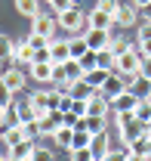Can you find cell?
<instances>
[{"mask_svg": "<svg viewBox=\"0 0 151 161\" xmlns=\"http://www.w3.org/2000/svg\"><path fill=\"white\" fill-rule=\"evenodd\" d=\"M139 65H142V53H139V47H133V50H127V53L117 56V68H114V71H120V75L133 84V80L139 78Z\"/></svg>", "mask_w": 151, "mask_h": 161, "instance_id": "obj_1", "label": "cell"}, {"mask_svg": "<svg viewBox=\"0 0 151 161\" xmlns=\"http://www.w3.org/2000/svg\"><path fill=\"white\" fill-rule=\"evenodd\" d=\"M139 140H148V133H145V121H139V118L123 121V124H120V142H123V149L136 146Z\"/></svg>", "mask_w": 151, "mask_h": 161, "instance_id": "obj_2", "label": "cell"}, {"mask_svg": "<svg viewBox=\"0 0 151 161\" xmlns=\"http://www.w3.org/2000/svg\"><path fill=\"white\" fill-rule=\"evenodd\" d=\"M56 19H59V28H62V31H68V34H77V31H80L83 25H86V16H83V13H80L77 6L65 9V13H59Z\"/></svg>", "mask_w": 151, "mask_h": 161, "instance_id": "obj_3", "label": "cell"}, {"mask_svg": "<svg viewBox=\"0 0 151 161\" xmlns=\"http://www.w3.org/2000/svg\"><path fill=\"white\" fill-rule=\"evenodd\" d=\"M123 90H130V80L123 78V75H120V71H111V75H108V80H105V84H102V90H99V93H102V96H105V99L111 102L114 96H120V93H123Z\"/></svg>", "mask_w": 151, "mask_h": 161, "instance_id": "obj_4", "label": "cell"}, {"mask_svg": "<svg viewBox=\"0 0 151 161\" xmlns=\"http://www.w3.org/2000/svg\"><path fill=\"white\" fill-rule=\"evenodd\" d=\"M80 78H83L80 59H68V62H62V65H56V80H80Z\"/></svg>", "mask_w": 151, "mask_h": 161, "instance_id": "obj_5", "label": "cell"}, {"mask_svg": "<svg viewBox=\"0 0 151 161\" xmlns=\"http://www.w3.org/2000/svg\"><path fill=\"white\" fill-rule=\"evenodd\" d=\"M86 43H90V50H105V47H111V31L108 28H86Z\"/></svg>", "mask_w": 151, "mask_h": 161, "instance_id": "obj_6", "label": "cell"}, {"mask_svg": "<svg viewBox=\"0 0 151 161\" xmlns=\"http://www.w3.org/2000/svg\"><path fill=\"white\" fill-rule=\"evenodd\" d=\"M34 31H37L40 37H46V40H53L56 37V28H59V19L56 16H34Z\"/></svg>", "mask_w": 151, "mask_h": 161, "instance_id": "obj_7", "label": "cell"}, {"mask_svg": "<svg viewBox=\"0 0 151 161\" xmlns=\"http://www.w3.org/2000/svg\"><path fill=\"white\" fill-rule=\"evenodd\" d=\"M31 78L37 80V84L56 80V65H53V62H31Z\"/></svg>", "mask_w": 151, "mask_h": 161, "instance_id": "obj_8", "label": "cell"}, {"mask_svg": "<svg viewBox=\"0 0 151 161\" xmlns=\"http://www.w3.org/2000/svg\"><path fill=\"white\" fill-rule=\"evenodd\" d=\"M86 25H90V28H108V31H111V25H117V22H114V16L108 13V9L96 6L93 13L86 16Z\"/></svg>", "mask_w": 151, "mask_h": 161, "instance_id": "obj_9", "label": "cell"}, {"mask_svg": "<svg viewBox=\"0 0 151 161\" xmlns=\"http://www.w3.org/2000/svg\"><path fill=\"white\" fill-rule=\"evenodd\" d=\"M77 127L80 130H90V133H105L108 130V118H99V115H83V118L77 121Z\"/></svg>", "mask_w": 151, "mask_h": 161, "instance_id": "obj_10", "label": "cell"}, {"mask_svg": "<svg viewBox=\"0 0 151 161\" xmlns=\"http://www.w3.org/2000/svg\"><path fill=\"white\" fill-rule=\"evenodd\" d=\"M136 102H139V96H136L133 90H123L120 96H114V99H111V108H114V115H120V112H133Z\"/></svg>", "mask_w": 151, "mask_h": 161, "instance_id": "obj_11", "label": "cell"}, {"mask_svg": "<svg viewBox=\"0 0 151 161\" xmlns=\"http://www.w3.org/2000/svg\"><path fill=\"white\" fill-rule=\"evenodd\" d=\"M90 152H93V158H96V161H105V155L111 152V146H108V130L93 136V142H90Z\"/></svg>", "mask_w": 151, "mask_h": 161, "instance_id": "obj_12", "label": "cell"}, {"mask_svg": "<svg viewBox=\"0 0 151 161\" xmlns=\"http://www.w3.org/2000/svg\"><path fill=\"white\" fill-rule=\"evenodd\" d=\"M49 53H53V65H62V62L71 59V53H68V40H59V37L49 40Z\"/></svg>", "mask_w": 151, "mask_h": 161, "instance_id": "obj_13", "label": "cell"}, {"mask_svg": "<svg viewBox=\"0 0 151 161\" xmlns=\"http://www.w3.org/2000/svg\"><path fill=\"white\" fill-rule=\"evenodd\" d=\"M0 80H3V84H6L13 93H19L22 87H25V75H22L19 68H6V71L0 75Z\"/></svg>", "mask_w": 151, "mask_h": 161, "instance_id": "obj_14", "label": "cell"}, {"mask_svg": "<svg viewBox=\"0 0 151 161\" xmlns=\"http://www.w3.org/2000/svg\"><path fill=\"white\" fill-rule=\"evenodd\" d=\"M68 53H71V59H80V56H86L90 53V43L83 34H74V37H68Z\"/></svg>", "mask_w": 151, "mask_h": 161, "instance_id": "obj_15", "label": "cell"}, {"mask_svg": "<svg viewBox=\"0 0 151 161\" xmlns=\"http://www.w3.org/2000/svg\"><path fill=\"white\" fill-rule=\"evenodd\" d=\"M34 140H22L16 149H13V155H9V161H31V155H34Z\"/></svg>", "mask_w": 151, "mask_h": 161, "instance_id": "obj_16", "label": "cell"}, {"mask_svg": "<svg viewBox=\"0 0 151 161\" xmlns=\"http://www.w3.org/2000/svg\"><path fill=\"white\" fill-rule=\"evenodd\" d=\"M16 124H22V115H19V105L13 102V105H6V108H3V115H0V130L16 127Z\"/></svg>", "mask_w": 151, "mask_h": 161, "instance_id": "obj_17", "label": "cell"}, {"mask_svg": "<svg viewBox=\"0 0 151 161\" xmlns=\"http://www.w3.org/2000/svg\"><path fill=\"white\" fill-rule=\"evenodd\" d=\"M71 140H74V127H68V124H62L56 133H53V142H56L59 149H68L71 152Z\"/></svg>", "mask_w": 151, "mask_h": 161, "instance_id": "obj_18", "label": "cell"}, {"mask_svg": "<svg viewBox=\"0 0 151 161\" xmlns=\"http://www.w3.org/2000/svg\"><path fill=\"white\" fill-rule=\"evenodd\" d=\"M22 140H28V136H25V127H22V124H16V127H6V130H3V142H6L9 149H16Z\"/></svg>", "mask_w": 151, "mask_h": 161, "instance_id": "obj_19", "label": "cell"}, {"mask_svg": "<svg viewBox=\"0 0 151 161\" xmlns=\"http://www.w3.org/2000/svg\"><path fill=\"white\" fill-rule=\"evenodd\" d=\"M96 53H99V68H105V71H114V68H117V53H114L111 47L96 50Z\"/></svg>", "mask_w": 151, "mask_h": 161, "instance_id": "obj_20", "label": "cell"}, {"mask_svg": "<svg viewBox=\"0 0 151 161\" xmlns=\"http://www.w3.org/2000/svg\"><path fill=\"white\" fill-rule=\"evenodd\" d=\"M108 75H111V71H105V68H93V71H86V75H83V80H86L93 90H102V84L108 80Z\"/></svg>", "mask_w": 151, "mask_h": 161, "instance_id": "obj_21", "label": "cell"}, {"mask_svg": "<svg viewBox=\"0 0 151 161\" xmlns=\"http://www.w3.org/2000/svg\"><path fill=\"white\" fill-rule=\"evenodd\" d=\"M16 13L34 19V16H40V0H16Z\"/></svg>", "mask_w": 151, "mask_h": 161, "instance_id": "obj_22", "label": "cell"}, {"mask_svg": "<svg viewBox=\"0 0 151 161\" xmlns=\"http://www.w3.org/2000/svg\"><path fill=\"white\" fill-rule=\"evenodd\" d=\"M13 59L16 62H34V47L28 43V40H22V43H16V53H13Z\"/></svg>", "mask_w": 151, "mask_h": 161, "instance_id": "obj_23", "label": "cell"}, {"mask_svg": "<svg viewBox=\"0 0 151 161\" xmlns=\"http://www.w3.org/2000/svg\"><path fill=\"white\" fill-rule=\"evenodd\" d=\"M68 93H71L74 99H90L96 90H93V87H90V84H86L83 78H80V80H74V84H71V90H68Z\"/></svg>", "mask_w": 151, "mask_h": 161, "instance_id": "obj_24", "label": "cell"}, {"mask_svg": "<svg viewBox=\"0 0 151 161\" xmlns=\"http://www.w3.org/2000/svg\"><path fill=\"white\" fill-rule=\"evenodd\" d=\"M117 25H123V28H133L136 25V6H120V13H117Z\"/></svg>", "mask_w": 151, "mask_h": 161, "instance_id": "obj_25", "label": "cell"}, {"mask_svg": "<svg viewBox=\"0 0 151 161\" xmlns=\"http://www.w3.org/2000/svg\"><path fill=\"white\" fill-rule=\"evenodd\" d=\"M133 115H136L139 121H148L151 118V96H139L136 108H133Z\"/></svg>", "mask_w": 151, "mask_h": 161, "instance_id": "obj_26", "label": "cell"}, {"mask_svg": "<svg viewBox=\"0 0 151 161\" xmlns=\"http://www.w3.org/2000/svg\"><path fill=\"white\" fill-rule=\"evenodd\" d=\"M13 53H16V43H13V37H6V34H0V62L13 59Z\"/></svg>", "mask_w": 151, "mask_h": 161, "instance_id": "obj_27", "label": "cell"}, {"mask_svg": "<svg viewBox=\"0 0 151 161\" xmlns=\"http://www.w3.org/2000/svg\"><path fill=\"white\" fill-rule=\"evenodd\" d=\"M22 127H25V136H28V140H37V136H40V121L37 118L22 121Z\"/></svg>", "mask_w": 151, "mask_h": 161, "instance_id": "obj_28", "label": "cell"}, {"mask_svg": "<svg viewBox=\"0 0 151 161\" xmlns=\"http://www.w3.org/2000/svg\"><path fill=\"white\" fill-rule=\"evenodd\" d=\"M28 43H31L34 50H46V47H49V40H46V37H40L37 31H31V34H28Z\"/></svg>", "mask_w": 151, "mask_h": 161, "instance_id": "obj_29", "label": "cell"}, {"mask_svg": "<svg viewBox=\"0 0 151 161\" xmlns=\"http://www.w3.org/2000/svg\"><path fill=\"white\" fill-rule=\"evenodd\" d=\"M0 102H3V105H13V102H16V93H13L3 80H0Z\"/></svg>", "mask_w": 151, "mask_h": 161, "instance_id": "obj_30", "label": "cell"}, {"mask_svg": "<svg viewBox=\"0 0 151 161\" xmlns=\"http://www.w3.org/2000/svg\"><path fill=\"white\" fill-rule=\"evenodd\" d=\"M136 43H130V40H123V37H117V40H111V50L120 56V53H127V50H133Z\"/></svg>", "mask_w": 151, "mask_h": 161, "instance_id": "obj_31", "label": "cell"}, {"mask_svg": "<svg viewBox=\"0 0 151 161\" xmlns=\"http://www.w3.org/2000/svg\"><path fill=\"white\" fill-rule=\"evenodd\" d=\"M86 108H90V99H74V102H71V112H74L77 118H83Z\"/></svg>", "mask_w": 151, "mask_h": 161, "instance_id": "obj_32", "label": "cell"}, {"mask_svg": "<svg viewBox=\"0 0 151 161\" xmlns=\"http://www.w3.org/2000/svg\"><path fill=\"white\" fill-rule=\"evenodd\" d=\"M31 161H56V155H53V149H34Z\"/></svg>", "mask_w": 151, "mask_h": 161, "instance_id": "obj_33", "label": "cell"}, {"mask_svg": "<svg viewBox=\"0 0 151 161\" xmlns=\"http://www.w3.org/2000/svg\"><path fill=\"white\" fill-rule=\"evenodd\" d=\"M99 6L108 9V13L114 16V22H117V13H120V3H117V0H99Z\"/></svg>", "mask_w": 151, "mask_h": 161, "instance_id": "obj_34", "label": "cell"}, {"mask_svg": "<svg viewBox=\"0 0 151 161\" xmlns=\"http://www.w3.org/2000/svg\"><path fill=\"white\" fill-rule=\"evenodd\" d=\"M49 6H53V13H65V9H71V6H74V0H53V3H49Z\"/></svg>", "mask_w": 151, "mask_h": 161, "instance_id": "obj_35", "label": "cell"}, {"mask_svg": "<svg viewBox=\"0 0 151 161\" xmlns=\"http://www.w3.org/2000/svg\"><path fill=\"white\" fill-rule=\"evenodd\" d=\"M90 158H93L90 149H71V161H90Z\"/></svg>", "mask_w": 151, "mask_h": 161, "instance_id": "obj_36", "label": "cell"}, {"mask_svg": "<svg viewBox=\"0 0 151 161\" xmlns=\"http://www.w3.org/2000/svg\"><path fill=\"white\" fill-rule=\"evenodd\" d=\"M130 155H127V149H111L108 155H105V161H127Z\"/></svg>", "mask_w": 151, "mask_h": 161, "instance_id": "obj_37", "label": "cell"}, {"mask_svg": "<svg viewBox=\"0 0 151 161\" xmlns=\"http://www.w3.org/2000/svg\"><path fill=\"white\" fill-rule=\"evenodd\" d=\"M139 75L145 80H151V56H142V65H139Z\"/></svg>", "mask_w": 151, "mask_h": 161, "instance_id": "obj_38", "label": "cell"}, {"mask_svg": "<svg viewBox=\"0 0 151 161\" xmlns=\"http://www.w3.org/2000/svg\"><path fill=\"white\" fill-rule=\"evenodd\" d=\"M34 62H53V53H49V47H46V50H34Z\"/></svg>", "mask_w": 151, "mask_h": 161, "instance_id": "obj_39", "label": "cell"}, {"mask_svg": "<svg viewBox=\"0 0 151 161\" xmlns=\"http://www.w3.org/2000/svg\"><path fill=\"white\" fill-rule=\"evenodd\" d=\"M136 47H139V53H142V56H151V37H148V40H139Z\"/></svg>", "mask_w": 151, "mask_h": 161, "instance_id": "obj_40", "label": "cell"}, {"mask_svg": "<svg viewBox=\"0 0 151 161\" xmlns=\"http://www.w3.org/2000/svg\"><path fill=\"white\" fill-rule=\"evenodd\" d=\"M151 37V22H145V25H139V40H148Z\"/></svg>", "mask_w": 151, "mask_h": 161, "instance_id": "obj_41", "label": "cell"}, {"mask_svg": "<svg viewBox=\"0 0 151 161\" xmlns=\"http://www.w3.org/2000/svg\"><path fill=\"white\" fill-rule=\"evenodd\" d=\"M133 6H136V9H148L151 0H133Z\"/></svg>", "mask_w": 151, "mask_h": 161, "instance_id": "obj_42", "label": "cell"}, {"mask_svg": "<svg viewBox=\"0 0 151 161\" xmlns=\"http://www.w3.org/2000/svg\"><path fill=\"white\" fill-rule=\"evenodd\" d=\"M3 108H6V105H3V102H0V115H3Z\"/></svg>", "mask_w": 151, "mask_h": 161, "instance_id": "obj_43", "label": "cell"}, {"mask_svg": "<svg viewBox=\"0 0 151 161\" xmlns=\"http://www.w3.org/2000/svg\"><path fill=\"white\" fill-rule=\"evenodd\" d=\"M0 161H9V158H6V155H0Z\"/></svg>", "mask_w": 151, "mask_h": 161, "instance_id": "obj_44", "label": "cell"}, {"mask_svg": "<svg viewBox=\"0 0 151 161\" xmlns=\"http://www.w3.org/2000/svg\"><path fill=\"white\" fill-rule=\"evenodd\" d=\"M46 3H53V0H46Z\"/></svg>", "mask_w": 151, "mask_h": 161, "instance_id": "obj_45", "label": "cell"}, {"mask_svg": "<svg viewBox=\"0 0 151 161\" xmlns=\"http://www.w3.org/2000/svg\"><path fill=\"white\" fill-rule=\"evenodd\" d=\"M90 161H96V158H90Z\"/></svg>", "mask_w": 151, "mask_h": 161, "instance_id": "obj_46", "label": "cell"}]
</instances>
